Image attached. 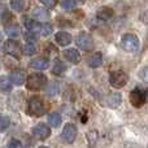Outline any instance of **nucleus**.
Here are the masks:
<instances>
[{
    "label": "nucleus",
    "instance_id": "obj_1",
    "mask_svg": "<svg viewBox=\"0 0 148 148\" xmlns=\"http://www.w3.org/2000/svg\"><path fill=\"white\" fill-rule=\"evenodd\" d=\"M47 83V77L43 73H33L27 77L26 81V87L30 91H39L42 90Z\"/></svg>",
    "mask_w": 148,
    "mask_h": 148
},
{
    "label": "nucleus",
    "instance_id": "obj_2",
    "mask_svg": "<svg viewBox=\"0 0 148 148\" xmlns=\"http://www.w3.org/2000/svg\"><path fill=\"white\" fill-rule=\"evenodd\" d=\"M139 39L135 34L126 33L121 36V47L123 48V51L126 52H136L139 49Z\"/></svg>",
    "mask_w": 148,
    "mask_h": 148
},
{
    "label": "nucleus",
    "instance_id": "obj_3",
    "mask_svg": "<svg viewBox=\"0 0 148 148\" xmlns=\"http://www.w3.org/2000/svg\"><path fill=\"white\" fill-rule=\"evenodd\" d=\"M129 75L123 70H114L109 74V84L113 88H122L127 84Z\"/></svg>",
    "mask_w": 148,
    "mask_h": 148
},
{
    "label": "nucleus",
    "instance_id": "obj_4",
    "mask_svg": "<svg viewBox=\"0 0 148 148\" xmlns=\"http://www.w3.org/2000/svg\"><path fill=\"white\" fill-rule=\"evenodd\" d=\"M29 113L35 117H40L46 113V104L39 96H31L29 99Z\"/></svg>",
    "mask_w": 148,
    "mask_h": 148
},
{
    "label": "nucleus",
    "instance_id": "obj_5",
    "mask_svg": "<svg viewBox=\"0 0 148 148\" xmlns=\"http://www.w3.org/2000/svg\"><path fill=\"white\" fill-rule=\"evenodd\" d=\"M75 44L78 46V48L83 49V51H91L94 48V39L86 31H82L77 35L75 38Z\"/></svg>",
    "mask_w": 148,
    "mask_h": 148
},
{
    "label": "nucleus",
    "instance_id": "obj_6",
    "mask_svg": "<svg viewBox=\"0 0 148 148\" xmlns=\"http://www.w3.org/2000/svg\"><path fill=\"white\" fill-rule=\"evenodd\" d=\"M3 49L7 55L14 57V59H20L21 56V51H22V47L20 46L18 42H16L14 39H8L4 44H3Z\"/></svg>",
    "mask_w": 148,
    "mask_h": 148
},
{
    "label": "nucleus",
    "instance_id": "obj_7",
    "mask_svg": "<svg viewBox=\"0 0 148 148\" xmlns=\"http://www.w3.org/2000/svg\"><path fill=\"white\" fill-rule=\"evenodd\" d=\"M146 101H147V92L144 91V90L136 87V88H134L133 91L130 92V103H131V105L139 108V107H142Z\"/></svg>",
    "mask_w": 148,
    "mask_h": 148
},
{
    "label": "nucleus",
    "instance_id": "obj_8",
    "mask_svg": "<svg viewBox=\"0 0 148 148\" xmlns=\"http://www.w3.org/2000/svg\"><path fill=\"white\" fill-rule=\"evenodd\" d=\"M77 134H78V130H77V126L74 123H66L62 129L61 133V139L65 142V143L72 144L77 138Z\"/></svg>",
    "mask_w": 148,
    "mask_h": 148
},
{
    "label": "nucleus",
    "instance_id": "obj_9",
    "mask_svg": "<svg viewBox=\"0 0 148 148\" xmlns=\"http://www.w3.org/2000/svg\"><path fill=\"white\" fill-rule=\"evenodd\" d=\"M31 131H33V135L35 136L36 139H39V140H46V139L51 135V129L43 122L35 125Z\"/></svg>",
    "mask_w": 148,
    "mask_h": 148
},
{
    "label": "nucleus",
    "instance_id": "obj_10",
    "mask_svg": "<svg viewBox=\"0 0 148 148\" xmlns=\"http://www.w3.org/2000/svg\"><path fill=\"white\" fill-rule=\"evenodd\" d=\"M9 79L13 84L21 86V84H23L26 81H27V77H26V74L23 70H13V72L9 74Z\"/></svg>",
    "mask_w": 148,
    "mask_h": 148
},
{
    "label": "nucleus",
    "instance_id": "obj_11",
    "mask_svg": "<svg viewBox=\"0 0 148 148\" xmlns=\"http://www.w3.org/2000/svg\"><path fill=\"white\" fill-rule=\"evenodd\" d=\"M55 40L60 47H66L72 43V35L66 31H59L55 35Z\"/></svg>",
    "mask_w": 148,
    "mask_h": 148
},
{
    "label": "nucleus",
    "instance_id": "obj_12",
    "mask_svg": "<svg viewBox=\"0 0 148 148\" xmlns=\"http://www.w3.org/2000/svg\"><path fill=\"white\" fill-rule=\"evenodd\" d=\"M62 56H64V59L66 60V61L72 62V64H78V62L81 61V55L74 48L65 49V51L62 52Z\"/></svg>",
    "mask_w": 148,
    "mask_h": 148
},
{
    "label": "nucleus",
    "instance_id": "obj_13",
    "mask_svg": "<svg viewBox=\"0 0 148 148\" xmlns=\"http://www.w3.org/2000/svg\"><path fill=\"white\" fill-rule=\"evenodd\" d=\"M121 103H122V96L118 92H112L107 96V104L109 108H113V109L118 108L121 105Z\"/></svg>",
    "mask_w": 148,
    "mask_h": 148
},
{
    "label": "nucleus",
    "instance_id": "obj_14",
    "mask_svg": "<svg viewBox=\"0 0 148 148\" xmlns=\"http://www.w3.org/2000/svg\"><path fill=\"white\" fill-rule=\"evenodd\" d=\"M49 66V61L44 57H39V59H34L33 61H30V68L33 69H36V70H46L48 69Z\"/></svg>",
    "mask_w": 148,
    "mask_h": 148
},
{
    "label": "nucleus",
    "instance_id": "obj_15",
    "mask_svg": "<svg viewBox=\"0 0 148 148\" xmlns=\"http://www.w3.org/2000/svg\"><path fill=\"white\" fill-rule=\"evenodd\" d=\"M113 16H114V12H113V9L112 8H109V7L100 8V9L97 10V13H96L97 20H100V21H109Z\"/></svg>",
    "mask_w": 148,
    "mask_h": 148
},
{
    "label": "nucleus",
    "instance_id": "obj_16",
    "mask_svg": "<svg viewBox=\"0 0 148 148\" xmlns=\"http://www.w3.org/2000/svg\"><path fill=\"white\" fill-rule=\"evenodd\" d=\"M23 25L27 29V31H33V33H38L39 27H40V23H39L38 21H35L34 18L29 17V16L23 17Z\"/></svg>",
    "mask_w": 148,
    "mask_h": 148
},
{
    "label": "nucleus",
    "instance_id": "obj_17",
    "mask_svg": "<svg viewBox=\"0 0 148 148\" xmlns=\"http://www.w3.org/2000/svg\"><path fill=\"white\" fill-rule=\"evenodd\" d=\"M87 64L90 68H99L103 64V53L101 52H95L92 53V56L88 57L87 60Z\"/></svg>",
    "mask_w": 148,
    "mask_h": 148
},
{
    "label": "nucleus",
    "instance_id": "obj_18",
    "mask_svg": "<svg viewBox=\"0 0 148 148\" xmlns=\"http://www.w3.org/2000/svg\"><path fill=\"white\" fill-rule=\"evenodd\" d=\"M5 33H7V35L9 36V38H18L20 34H21L20 26L14 25V23H12V25L8 23V25L5 26Z\"/></svg>",
    "mask_w": 148,
    "mask_h": 148
},
{
    "label": "nucleus",
    "instance_id": "obj_19",
    "mask_svg": "<svg viewBox=\"0 0 148 148\" xmlns=\"http://www.w3.org/2000/svg\"><path fill=\"white\" fill-rule=\"evenodd\" d=\"M48 123L51 127H59L61 123V116L56 112H51L48 114Z\"/></svg>",
    "mask_w": 148,
    "mask_h": 148
},
{
    "label": "nucleus",
    "instance_id": "obj_20",
    "mask_svg": "<svg viewBox=\"0 0 148 148\" xmlns=\"http://www.w3.org/2000/svg\"><path fill=\"white\" fill-rule=\"evenodd\" d=\"M31 16L38 20H46V18L49 17V13L47 9H43V8H35V9L31 12Z\"/></svg>",
    "mask_w": 148,
    "mask_h": 148
},
{
    "label": "nucleus",
    "instance_id": "obj_21",
    "mask_svg": "<svg viewBox=\"0 0 148 148\" xmlns=\"http://www.w3.org/2000/svg\"><path fill=\"white\" fill-rule=\"evenodd\" d=\"M59 90H60L59 83L55 82V81L49 82L46 87V92H47V95H49V96H55V95H57L59 94Z\"/></svg>",
    "mask_w": 148,
    "mask_h": 148
},
{
    "label": "nucleus",
    "instance_id": "obj_22",
    "mask_svg": "<svg viewBox=\"0 0 148 148\" xmlns=\"http://www.w3.org/2000/svg\"><path fill=\"white\" fill-rule=\"evenodd\" d=\"M65 72H66V66H65V64L61 61H56L55 65L52 66V73L56 74V75H61V74H64Z\"/></svg>",
    "mask_w": 148,
    "mask_h": 148
},
{
    "label": "nucleus",
    "instance_id": "obj_23",
    "mask_svg": "<svg viewBox=\"0 0 148 148\" xmlns=\"http://www.w3.org/2000/svg\"><path fill=\"white\" fill-rule=\"evenodd\" d=\"M53 31V27L49 23H40V27L38 30V34H40L42 36H48L51 35V33Z\"/></svg>",
    "mask_w": 148,
    "mask_h": 148
},
{
    "label": "nucleus",
    "instance_id": "obj_24",
    "mask_svg": "<svg viewBox=\"0 0 148 148\" xmlns=\"http://www.w3.org/2000/svg\"><path fill=\"white\" fill-rule=\"evenodd\" d=\"M25 5H26L25 0H10V7L16 12H22L25 9Z\"/></svg>",
    "mask_w": 148,
    "mask_h": 148
},
{
    "label": "nucleus",
    "instance_id": "obj_25",
    "mask_svg": "<svg viewBox=\"0 0 148 148\" xmlns=\"http://www.w3.org/2000/svg\"><path fill=\"white\" fill-rule=\"evenodd\" d=\"M36 52V47L34 46V43H26L23 44L22 47V53L26 55V56H33Z\"/></svg>",
    "mask_w": 148,
    "mask_h": 148
},
{
    "label": "nucleus",
    "instance_id": "obj_26",
    "mask_svg": "<svg viewBox=\"0 0 148 148\" xmlns=\"http://www.w3.org/2000/svg\"><path fill=\"white\" fill-rule=\"evenodd\" d=\"M1 91L3 92L12 91V82H10V79H7L5 77H1Z\"/></svg>",
    "mask_w": 148,
    "mask_h": 148
},
{
    "label": "nucleus",
    "instance_id": "obj_27",
    "mask_svg": "<svg viewBox=\"0 0 148 148\" xmlns=\"http://www.w3.org/2000/svg\"><path fill=\"white\" fill-rule=\"evenodd\" d=\"M61 5L64 9H74L77 7V0H61Z\"/></svg>",
    "mask_w": 148,
    "mask_h": 148
},
{
    "label": "nucleus",
    "instance_id": "obj_28",
    "mask_svg": "<svg viewBox=\"0 0 148 148\" xmlns=\"http://www.w3.org/2000/svg\"><path fill=\"white\" fill-rule=\"evenodd\" d=\"M138 77L144 82H148V66H143L139 69L138 72Z\"/></svg>",
    "mask_w": 148,
    "mask_h": 148
},
{
    "label": "nucleus",
    "instance_id": "obj_29",
    "mask_svg": "<svg viewBox=\"0 0 148 148\" xmlns=\"http://www.w3.org/2000/svg\"><path fill=\"white\" fill-rule=\"evenodd\" d=\"M7 148H22V143H21L18 139L12 138L7 144Z\"/></svg>",
    "mask_w": 148,
    "mask_h": 148
},
{
    "label": "nucleus",
    "instance_id": "obj_30",
    "mask_svg": "<svg viewBox=\"0 0 148 148\" xmlns=\"http://www.w3.org/2000/svg\"><path fill=\"white\" fill-rule=\"evenodd\" d=\"M0 123H1V127H0L1 129V133H4V131L9 127L10 121H9V118H8L7 116H1V121H0Z\"/></svg>",
    "mask_w": 148,
    "mask_h": 148
},
{
    "label": "nucleus",
    "instance_id": "obj_31",
    "mask_svg": "<svg viewBox=\"0 0 148 148\" xmlns=\"http://www.w3.org/2000/svg\"><path fill=\"white\" fill-rule=\"evenodd\" d=\"M1 16H3L1 21L5 23V21H7V20H10V17H12V13H10L9 10H7V8L3 5V8H1Z\"/></svg>",
    "mask_w": 148,
    "mask_h": 148
},
{
    "label": "nucleus",
    "instance_id": "obj_32",
    "mask_svg": "<svg viewBox=\"0 0 148 148\" xmlns=\"http://www.w3.org/2000/svg\"><path fill=\"white\" fill-rule=\"evenodd\" d=\"M57 1H59V0H39V3L43 4L44 7H47V8H55Z\"/></svg>",
    "mask_w": 148,
    "mask_h": 148
},
{
    "label": "nucleus",
    "instance_id": "obj_33",
    "mask_svg": "<svg viewBox=\"0 0 148 148\" xmlns=\"http://www.w3.org/2000/svg\"><path fill=\"white\" fill-rule=\"evenodd\" d=\"M23 36H25V39L27 40V43H33V42L36 40V36L33 31H26V33L23 34Z\"/></svg>",
    "mask_w": 148,
    "mask_h": 148
},
{
    "label": "nucleus",
    "instance_id": "obj_34",
    "mask_svg": "<svg viewBox=\"0 0 148 148\" xmlns=\"http://www.w3.org/2000/svg\"><path fill=\"white\" fill-rule=\"evenodd\" d=\"M40 148H48V147H40Z\"/></svg>",
    "mask_w": 148,
    "mask_h": 148
},
{
    "label": "nucleus",
    "instance_id": "obj_35",
    "mask_svg": "<svg viewBox=\"0 0 148 148\" xmlns=\"http://www.w3.org/2000/svg\"><path fill=\"white\" fill-rule=\"evenodd\" d=\"M82 1H83V0H82Z\"/></svg>",
    "mask_w": 148,
    "mask_h": 148
},
{
    "label": "nucleus",
    "instance_id": "obj_36",
    "mask_svg": "<svg viewBox=\"0 0 148 148\" xmlns=\"http://www.w3.org/2000/svg\"><path fill=\"white\" fill-rule=\"evenodd\" d=\"M147 148H148V147H147Z\"/></svg>",
    "mask_w": 148,
    "mask_h": 148
}]
</instances>
